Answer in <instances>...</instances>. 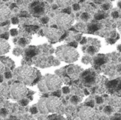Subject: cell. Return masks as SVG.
I'll return each instance as SVG.
<instances>
[{
    "label": "cell",
    "mask_w": 121,
    "mask_h": 120,
    "mask_svg": "<svg viewBox=\"0 0 121 120\" xmlns=\"http://www.w3.org/2000/svg\"><path fill=\"white\" fill-rule=\"evenodd\" d=\"M10 33L12 36H16L18 34V30L16 29H11L10 30Z\"/></svg>",
    "instance_id": "cell-31"
},
{
    "label": "cell",
    "mask_w": 121,
    "mask_h": 120,
    "mask_svg": "<svg viewBox=\"0 0 121 120\" xmlns=\"http://www.w3.org/2000/svg\"><path fill=\"white\" fill-rule=\"evenodd\" d=\"M20 103L21 105L23 106H26L28 104V100L27 99H21V100L20 101Z\"/></svg>",
    "instance_id": "cell-28"
},
{
    "label": "cell",
    "mask_w": 121,
    "mask_h": 120,
    "mask_svg": "<svg viewBox=\"0 0 121 120\" xmlns=\"http://www.w3.org/2000/svg\"><path fill=\"white\" fill-rule=\"evenodd\" d=\"M38 110L40 111V113L42 114H44V115H46L48 114L49 112L47 109V107H46V98H41L38 103Z\"/></svg>",
    "instance_id": "cell-13"
},
{
    "label": "cell",
    "mask_w": 121,
    "mask_h": 120,
    "mask_svg": "<svg viewBox=\"0 0 121 120\" xmlns=\"http://www.w3.org/2000/svg\"><path fill=\"white\" fill-rule=\"evenodd\" d=\"M54 93H53V95L54 96H56V97H60V95H61V94H60V91H59L58 90H57V91H53Z\"/></svg>",
    "instance_id": "cell-42"
},
{
    "label": "cell",
    "mask_w": 121,
    "mask_h": 120,
    "mask_svg": "<svg viewBox=\"0 0 121 120\" xmlns=\"http://www.w3.org/2000/svg\"><path fill=\"white\" fill-rule=\"evenodd\" d=\"M111 105L115 108H121V99L117 98L113 99V100L111 101Z\"/></svg>",
    "instance_id": "cell-17"
},
{
    "label": "cell",
    "mask_w": 121,
    "mask_h": 120,
    "mask_svg": "<svg viewBox=\"0 0 121 120\" xmlns=\"http://www.w3.org/2000/svg\"><path fill=\"white\" fill-rule=\"evenodd\" d=\"M96 81V77L94 75V74H91L90 72H86L83 75V81L86 85H92Z\"/></svg>",
    "instance_id": "cell-11"
},
{
    "label": "cell",
    "mask_w": 121,
    "mask_h": 120,
    "mask_svg": "<svg viewBox=\"0 0 121 120\" xmlns=\"http://www.w3.org/2000/svg\"><path fill=\"white\" fill-rule=\"evenodd\" d=\"M56 54L62 61L67 63H73L76 62L79 57L78 52L74 47L71 46H62L58 47Z\"/></svg>",
    "instance_id": "cell-2"
},
{
    "label": "cell",
    "mask_w": 121,
    "mask_h": 120,
    "mask_svg": "<svg viewBox=\"0 0 121 120\" xmlns=\"http://www.w3.org/2000/svg\"><path fill=\"white\" fill-rule=\"evenodd\" d=\"M62 12H63V13H67V14H70V13H71V9H70L69 7L67 6V7H66L65 9H63Z\"/></svg>",
    "instance_id": "cell-34"
},
{
    "label": "cell",
    "mask_w": 121,
    "mask_h": 120,
    "mask_svg": "<svg viewBox=\"0 0 121 120\" xmlns=\"http://www.w3.org/2000/svg\"><path fill=\"white\" fill-rule=\"evenodd\" d=\"M111 1H114V0H111Z\"/></svg>",
    "instance_id": "cell-61"
},
{
    "label": "cell",
    "mask_w": 121,
    "mask_h": 120,
    "mask_svg": "<svg viewBox=\"0 0 121 120\" xmlns=\"http://www.w3.org/2000/svg\"><path fill=\"white\" fill-rule=\"evenodd\" d=\"M104 15H101V14L95 16V18H96V20H101V19L104 18Z\"/></svg>",
    "instance_id": "cell-44"
},
{
    "label": "cell",
    "mask_w": 121,
    "mask_h": 120,
    "mask_svg": "<svg viewBox=\"0 0 121 120\" xmlns=\"http://www.w3.org/2000/svg\"><path fill=\"white\" fill-rule=\"evenodd\" d=\"M4 71V65L0 62V75H1V74L3 73Z\"/></svg>",
    "instance_id": "cell-43"
},
{
    "label": "cell",
    "mask_w": 121,
    "mask_h": 120,
    "mask_svg": "<svg viewBox=\"0 0 121 120\" xmlns=\"http://www.w3.org/2000/svg\"><path fill=\"white\" fill-rule=\"evenodd\" d=\"M79 117L82 120H93L96 117V111L89 106L84 107L79 112Z\"/></svg>",
    "instance_id": "cell-9"
},
{
    "label": "cell",
    "mask_w": 121,
    "mask_h": 120,
    "mask_svg": "<svg viewBox=\"0 0 121 120\" xmlns=\"http://www.w3.org/2000/svg\"><path fill=\"white\" fill-rule=\"evenodd\" d=\"M73 18L69 16V14L65 13H62L58 15L57 17V24L59 26L60 28L66 30L70 28V26L73 23Z\"/></svg>",
    "instance_id": "cell-7"
},
{
    "label": "cell",
    "mask_w": 121,
    "mask_h": 120,
    "mask_svg": "<svg viewBox=\"0 0 121 120\" xmlns=\"http://www.w3.org/2000/svg\"><path fill=\"white\" fill-rule=\"evenodd\" d=\"M72 8L74 11H79L80 9V5L79 4H74Z\"/></svg>",
    "instance_id": "cell-30"
},
{
    "label": "cell",
    "mask_w": 121,
    "mask_h": 120,
    "mask_svg": "<svg viewBox=\"0 0 121 120\" xmlns=\"http://www.w3.org/2000/svg\"><path fill=\"white\" fill-rule=\"evenodd\" d=\"M111 16H112V17H113V18H118V16H119V13H118V11H116L112 12Z\"/></svg>",
    "instance_id": "cell-35"
},
{
    "label": "cell",
    "mask_w": 121,
    "mask_h": 120,
    "mask_svg": "<svg viewBox=\"0 0 121 120\" xmlns=\"http://www.w3.org/2000/svg\"><path fill=\"white\" fill-rule=\"evenodd\" d=\"M98 26L97 25H91V26H90L89 28V30L90 31H96V30H98Z\"/></svg>",
    "instance_id": "cell-29"
},
{
    "label": "cell",
    "mask_w": 121,
    "mask_h": 120,
    "mask_svg": "<svg viewBox=\"0 0 121 120\" xmlns=\"http://www.w3.org/2000/svg\"><path fill=\"white\" fill-rule=\"evenodd\" d=\"M23 0H17V4H23Z\"/></svg>",
    "instance_id": "cell-51"
},
{
    "label": "cell",
    "mask_w": 121,
    "mask_h": 120,
    "mask_svg": "<svg viewBox=\"0 0 121 120\" xmlns=\"http://www.w3.org/2000/svg\"><path fill=\"white\" fill-rule=\"evenodd\" d=\"M118 51L121 52V45H119L118 46Z\"/></svg>",
    "instance_id": "cell-55"
},
{
    "label": "cell",
    "mask_w": 121,
    "mask_h": 120,
    "mask_svg": "<svg viewBox=\"0 0 121 120\" xmlns=\"http://www.w3.org/2000/svg\"><path fill=\"white\" fill-rule=\"evenodd\" d=\"M57 7H58V6H57V4H54V5L52 6V9H54V10H55V9H57Z\"/></svg>",
    "instance_id": "cell-52"
},
{
    "label": "cell",
    "mask_w": 121,
    "mask_h": 120,
    "mask_svg": "<svg viewBox=\"0 0 121 120\" xmlns=\"http://www.w3.org/2000/svg\"><path fill=\"white\" fill-rule=\"evenodd\" d=\"M96 103H98V104H102L103 103H104V100H103V98H101V97H96Z\"/></svg>",
    "instance_id": "cell-33"
},
{
    "label": "cell",
    "mask_w": 121,
    "mask_h": 120,
    "mask_svg": "<svg viewBox=\"0 0 121 120\" xmlns=\"http://www.w3.org/2000/svg\"><path fill=\"white\" fill-rule=\"evenodd\" d=\"M95 62H96V64L101 65V64H104V63L105 62V60H104V59L102 58V57H98V58L96 59V60L95 61Z\"/></svg>",
    "instance_id": "cell-23"
},
{
    "label": "cell",
    "mask_w": 121,
    "mask_h": 120,
    "mask_svg": "<svg viewBox=\"0 0 121 120\" xmlns=\"http://www.w3.org/2000/svg\"><path fill=\"white\" fill-rule=\"evenodd\" d=\"M2 81H3V78H2V76H1L0 75V82L1 83Z\"/></svg>",
    "instance_id": "cell-59"
},
{
    "label": "cell",
    "mask_w": 121,
    "mask_h": 120,
    "mask_svg": "<svg viewBox=\"0 0 121 120\" xmlns=\"http://www.w3.org/2000/svg\"><path fill=\"white\" fill-rule=\"evenodd\" d=\"M8 113H9L8 110H7L6 109H5V108H2V109L0 110V115L2 116V117L6 116V115H8Z\"/></svg>",
    "instance_id": "cell-25"
},
{
    "label": "cell",
    "mask_w": 121,
    "mask_h": 120,
    "mask_svg": "<svg viewBox=\"0 0 121 120\" xmlns=\"http://www.w3.org/2000/svg\"><path fill=\"white\" fill-rule=\"evenodd\" d=\"M48 10L49 6L48 4L42 1H33L29 6L30 13L35 17H40L45 15Z\"/></svg>",
    "instance_id": "cell-3"
},
{
    "label": "cell",
    "mask_w": 121,
    "mask_h": 120,
    "mask_svg": "<svg viewBox=\"0 0 121 120\" xmlns=\"http://www.w3.org/2000/svg\"><path fill=\"white\" fill-rule=\"evenodd\" d=\"M81 18L83 21H87L89 18V15L88 13H83L81 16Z\"/></svg>",
    "instance_id": "cell-24"
},
{
    "label": "cell",
    "mask_w": 121,
    "mask_h": 120,
    "mask_svg": "<svg viewBox=\"0 0 121 120\" xmlns=\"http://www.w3.org/2000/svg\"><path fill=\"white\" fill-rule=\"evenodd\" d=\"M62 92L65 93V94H68L69 92H70V89L68 88V87H64L62 88Z\"/></svg>",
    "instance_id": "cell-36"
},
{
    "label": "cell",
    "mask_w": 121,
    "mask_h": 120,
    "mask_svg": "<svg viewBox=\"0 0 121 120\" xmlns=\"http://www.w3.org/2000/svg\"><path fill=\"white\" fill-rule=\"evenodd\" d=\"M86 42H87L86 38V37H83L82 40H81V44H82V45H84L85 43H86Z\"/></svg>",
    "instance_id": "cell-48"
},
{
    "label": "cell",
    "mask_w": 121,
    "mask_h": 120,
    "mask_svg": "<svg viewBox=\"0 0 121 120\" xmlns=\"http://www.w3.org/2000/svg\"><path fill=\"white\" fill-rule=\"evenodd\" d=\"M111 7V4H109V3H106V4H104L102 5V8H103V9L105 10V11H107V10L110 9Z\"/></svg>",
    "instance_id": "cell-26"
},
{
    "label": "cell",
    "mask_w": 121,
    "mask_h": 120,
    "mask_svg": "<svg viewBox=\"0 0 121 120\" xmlns=\"http://www.w3.org/2000/svg\"></svg>",
    "instance_id": "cell-62"
},
{
    "label": "cell",
    "mask_w": 121,
    "mask_h": 120,
    "mask_svg": "<svg viewBox=\"0 0 121 120\" xmlns=\"http://www.w3.org/2000/svg\"><path fill=\"white\" fill-rule=\"evenodd\" d=\"M117 69H118V71H121V65H118V66Z\"/></svg>",
    "instance_id": "cell-53"
},
{
    "label": "cell",
    "mask_w": 121,
    "mask_h": 120,
    "mask_svg": "<svg viewBox=\"0 0 121 120\" xmlns=\"http://www.w3.org/2000/svg\"><path fill=\"white\" fill-rule=\"evenodd\" d=\"M4 1H9V0H3Z\"/></svg>",
    "instance_id": "cell-60"
},
{
    "label": "cell",
    "mask_w": 121,
    "mask_h": 120,
    "mask_svg": "<svg viewBox=\"0 0 121 120\" xmlns=\"http://www.w3.org/2000/svg\"><path fill=\"white\" fill-rule=\"evenodd\" d=\"M15 7H16V4H12L11 5V9H13V8H15Z\"/></svg>",
    "instance_id": "cell-50"
},
{
    "label": "cell",
    "mask_w": 121,
    "mask_h": 120,
    "mask_svg": "<svg viewBox=\"0 0 121 120\" xmlns=\"http://www.w3.org/2000/svg\"><path fill=\"white\" fill-rule=\"evenodd\" d=\"M118 6H119V8H121V1H120L118 3Z\"/></svg>",
    "instance_id": "cell-56"
},
{
    "label": "cell",
    "mask_w": 121,
    "mask_h": 120,
    "mask_svg": "<svg viewBox=\"0 0 121 120\" xmlns=\"http://www.w3.org/2000/svg\"><path fill=\"white\" fill-rule=\"evenodd\" d=\"M14 51H16V52H13L14 55H16V56H18V55H20V54H21V50L19 49V48H16V49L14 50Z\"/></svg>",
    "instance_id": "cell-32"
},
{
    "label": "cell",
    "mask_w": 121,
    "mask_h": 120,
    "mask_svg": "<svg viewBox=\"0 0 121 120\" xmlns=\"http://www.w3.org/2000/svg\"><path fill=\"white\" fill-rule=\"evenodd\" d=\"M4 76H5V78L6 79H10V78H11V76H12V74H11V72H9V71H7V72H6L5 74H4Z\"/></svg>",
    "instance_id": "cell-38"
},
{
    "label": "cell",
    "mask_w": 121,
    "mask_h": 120,
    "mask_svg": "<svg viewBox=\"0 0 121 120\" xmlns=\"http://www.w3.org/2000/svg\"><path fill=\"white\" fill-rule=\"evenodd\" d=\"M15 76L20 82L23 84L30 85L36 78L37 74L33 67L24 66L16 69L15 71Z\"/></svg>",
    "instance_id": "cell-1"
},
{
    "label": "cell",
    "mask_w": 121,
    "mask_h": 120,
    "mask_svg": "<svg viewBox=\"0 0 121 120\" xmlns=\"http://www.w3.org/2000/svg\"><path fill=\"white\" fill-rule=\"evenodd\" d=\"M107 41H108V43H110V44H114V43L116 42V40L112 39V38H109V39H108V40H107Z\"/></svg>",
    "instance_id": "cell-46"
},
{
    "label": "cell",
    "mask_w": 121,
    "mask_h": 120,
    "mask_svg": "<svg viewBox=\"0 0 121 120\" xmlns=\"http://www.w3.org/2000/svg\"><path fill=\"white\" fill-rule=\"evenodd\" d=\"M46 107L49 112L57 113L61 111L62 108V103L58 97L53 96L46 98Z\"/></svg>",
    "instance_id": "cell-4"
},
{
    "label": "cell",
    "mask_w": 121,
    "mask_h": 120,
    "mask_svg": "<svg viewBox=\"0 0 121 120\" xmlns=\"http://www.w3.org/2000/svg\"><path fill=\"white\" fill-rule=\"evenodd\" d=\"M98 52V49L95 46H90L87 49V53L90 55H94Z\"/></svg>",
    "instance_id": "cell-18"
},
{
    "label": "cell",
    "mask_w": 121,
    "mask_h": 120,
    "mask_svg": "<svg viewBox=\"0 0 121 120\" xmlns=\"http://www.w3.org/2000/svg\"><path fill=\"white\" fill-rule=\"evenodd\" d=\"M10 45L8 42L3 38H0V55H3L9 52Z\"/></svg>",
    "instance_id": "cell-12"
},
{
    "label": "cell",
    "mask_w": 121,
    "mask_h": 120,
    "mask_svg": "<svg viewBox=\"0 0 121 120\" xmlns=\"http://www.w3.org/2000/svg\"><path fill=\"white\" fill-rule=\"evenodd\" d=\"M71 103L72 104H78L79 102H80V99L78 96L77 95H74V96H72V98H71Z\"/></svg>",
    "instance_id": "cell-20"
},
{
    "label": "cell",
    "mask_w": 121,
    "mask_h": 120,
    "mask_svg": "<svg viewBox=\"0 0 121 120\" xmlns=\"http://www.w3.org/2000/svg\"><path fill=\"white\" fill-rule=\"evenodd\" d=\"M0 38H3V39H5V40H7L9 38V35L8 33H4L2 35H0Z\"/></svg>",
    "instance_id": "cell-41"
},
{
    "label": "cell",
    "mask_w": 121,
    "mask_h": 120,
    "mask_svg": "<svg viewBox=\"0 0 121 120\" xmlns=\"http://www.w3.org/2000/svg\"><path fill=\"white\" fill-rule=\"evenodd\" d=\"M5 91H6L5 86H4L3 84H1V83L0 82V98L4 95V93H5Z\"/></svg>",
    "instance_id": "cell-22"
},
{
    "label": "cell",
    "mask_w": 121,
    "mask_h": 120,
    "mask_svg": "<svg viewBox=\"0 0 121 120\" xmlns=\"http://www.w3.org/2000/svg\"><path fill=\"white\" fill-rule=\"evenodd\" d=\"M7 24H9V21H4V23H2L1 24V26H3V25H7Z\"/></svg>",
    "instance_id": "cell-49"
},
{
    "label": "cell",
    "mask_w": 121,
    "mask_h": 120,
    "mask_svg": "<svg viewBox=\"0 0 121 120\" xmlns=\"http://www.w3.org/2000/svg\"><path fill=\"white\" fill-rule=\"evenodd\" d=\"M69 46H71V47H73L76 48L77 47V43L75 42H70L69 44Z\"/></svg>",
    "instance_id": "cell-45"
},
{
    "label": "cell",
    "mask_w": 121,
    "mask_h": 120,
    "mask_svg": "<svg viewBox=\"0 0 121 120\" xmlns=\"http://www.w3.org/2000/svg\"><path fill=\"white\" fill-rule=\"evenodd\" d=\"M94 1H96V2H102V1H104V0H94Z\"/></svg>",
    "instance_id": "cell-57"
},
{
    "label": "cell",
    "mask_w": 121,
    "mask_h": 120,
    "mask_svg": "<svg viewBox=\"0 0 121 120\" xmlns=\"http://www.w3.org/2000/svg\"><path fill=\"white\" fill-rule=\"evenodd\" d=\"M28 44V40L26 38H21L18 40V45H20L21 47H24Z\"/></svg>",
    "instance_id": "cell-19"
},
{
    "label": "cell",
    "mask_w": 121,
    "mask_h": 120,
    "mask_svg": "<svg viewBox=\"0 0 121 120\" xmlns=\"http://www.w3.org/2000/svg\"><path fill=\"white\" fill-rule=\"evenodd\" d=\"M87 106H90V107H94V103L93 101H91V102H88L86 104Z\"/></svg>",
    "instance_id": "cell-47"
},
{
    "label": "cell",
    "mask_w": 121,
    "mask_h": 120,
    "mask_svg": "<svg viewBox=\"0 0 121 120\" xmlns=\"http://www.w3.org/2000/svg\"><path fill=\"white\" fill-rule=\"evenodd\" d=\"M56 1H57V5L62 8H66L69 6L74 1V0H56Z\"/></svg>",
    "instance_id": "cell-16"
},
{
    "label": "cell",
    "mask_w": 121,
    "mask_h": 120,
    "mask_svg": "<svg viewBox=\"0 0 121 120\" xmlns=\"http://www.w3.org/2000/svg\"><path fill=\"white\" fill-rule=\"evenodd\" d=\"M104 112L107 115H110L113 112V108L111 106H106V107H105V108L104 110Z\"/></svg>",
    "instance_id": "cell-21"
},
{
    "label": "cell",
    "mask_w": 121,
    "mask_h": 120,
    "mask_svg": "<svg viewBox=\"0 0 121 120\" xmlns=\"http://www.w3.org/2000/svg\"><path fill=\"white\" fill-rule=\"evenodd\" d=\"M82 62L83 63H84V64H89V62H90V61H91V59H90V57H88V56H85V57H83V59H82Z\"/></svg>",
    "instance_id": "cell-27"
},
{
    "label": "cell",
    "mask_w": 121,
    "mask_h": 120,
    "mask_svg": "<svg viewBox=\"0 0 121 120\" xmlns=\"http://www.w3.org/2000/svg\"><path fill=\"white\" fill-rule=\"evenodd\" d=\"M38 89L41 91V92H43V93H48L49 91L47 88V86H46V83H45V77L43 78L41 80H40L38 83Z\"/></svg>",
    "instance_id": "cell-15"
},
{
    "label": "cell",
    "mask_w": 121,
    "mask_h": 120,
    "mask_svg": "<svg viewBox=\"0 0 121 120\" xmlns=\"http://www.w3.org/2000/svg\"><path fill=\"white\" fill-rule=\"evenodd\" d=\"M48 21H49V18L48 17H43L41 19V23H43V24H45V23H47L48 22Z\"/></svg>",
    "instance_id": "cell-39"
},
{
    "label": "cell",
    "mask_w": 121,
    "mask_h": 120,
    "mask_svg": "<svg viewBox=\"0 0 121 120\" xmlns=\"http://www.w3.org/2000/svg\"><path fill=\"white\" fill-rule=\"evenodd\" d=\"M30 112H31L32 114H36V113L38 112V109H37V108H35V107H32V108L30 109Z\"/></svg>",
    "instance_id": "cell-37"
},
{
    "label": "cell",
    "mask_w": 121,
    "mask_h": 120,
    "mask_svg": "<svg viewBox=\"0 0 121 120\" xmlns=\"http://www.w3.org/2000/svg\"><path fill=\"white\" fill-rule=\"evenodd\" d=\"M11 15L10 9L4 5H0V21H6Z\"/></svg>",
    "instance_id": "cell-10"
},
{
    "label": "cell",
    "mask_w": 121,
    "mask_h": 120,
    "mask_svg": "<svg viewBox=\"0 0 121 120\" xmlns=\"http://www.w3.org/2000/svg\"><path fill=\"white\" fill-rule=\"evenodd\" d=\"M18 22H19V21H18V18H13L12 19H11V23H13V24H17V23H18Z\"/></svg>",
    "instance_id": "cell-40"
},
{
    "label": "cell",
    "mask_w": 121,
    "mask_h": 120,
    "mask_svg": "<svg viewBox=\"0 0 121 120\" xmlns=\"http://www.w3.org/2000/svg\"><path fill=\"white\" fill-rule=\"evenodd\" d=\"M45 83L49 91H55L61 88L62 81L61 79L56 75H48L45 77Z\"/></svg>",
    "instance_id": "cell-5"
},
{
    "label": "cell",
    "mask_w": 121,
    "mask_h": 120,
    "mask_svg": "<svg viewBox=\"0 0 121 120\" xmlns=\"http://www.w3.org/2000/svg\"><path fill=\"white\" fill-rule=\"evenodd\" d=\"M28 89L26 87L21 83L13 84L11 88V93L12 97L15 100H21L27 94Z\"/></svg>",
    "instance_id": "cell-6"
},
{
    "label": "cell",
    "mask_w": 121,
    "mask_h": 120,
    "mask_svg": "<svg viewBox=\"0 0 121 120\" xmlns=\"http://www.w3.org/2000/svg\"><path fill=\"white\" fill-rule=\"evenodd\" d=\"M43 31L45 35L52 41H57L60 40L62 35V32L61 30L54 28H45Z\"/></svg>",
    "instance_id": "cell-8"
},
{
    "label": "cell",
    "mask_w": 121,
    "mask_h": 120,
    "mask_svg": "<svg viewBox=\"0 0 121 120\" xmlns=\"http://www.w3.org/2000/svg\"><path fill=\"white\" fill-rule=\"evenodd\" d=\"M79 68H77V66H75L74 65V66H69L68 69H67V74L72 76V78H76L78 76L79 74Z\"/></svg>",
    "instance_id": "cell-14"
},
{
    "label": "cell",
    "mask_w": 121,
    "mask_h": 120,
    "mask_svg": "<svg viewBox=\"0 0 121 120\" xmlns=\"http://www.w3.org/2000/svg\"><path fill=\"white\" fill-rule=\"evenodd\" d=\"M118 30H119V31L121 33V22L119 23V25H118Z\"/></svg>",
    "instance_id": "cell-54"
},
{
    "label": "cell",
    "mask_w": 121,
    "mask_h": 120,
    "mask_svg": "<svg viewBox=\"0 0 121 120\" xmlns=\"http://www.w3.org/2000/svg\"><path fill=\"white\" fill-rule=\"evenodd\" d=\"M84 93H85V95H89V93L86 90H84Z\"/></svg>",
    "instance_id": "cell-58"
}]
</instances>
